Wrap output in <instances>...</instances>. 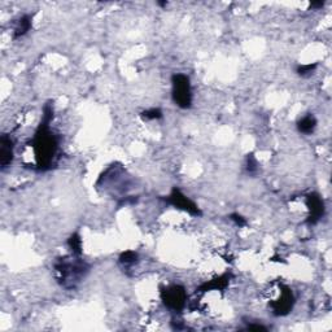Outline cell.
I'll list each match as a JSON object with an SVG mask.
<instances>
[{"instance_id": "52a82bcc", "label": "cell", "mask_w": 332, "mask_h": 332, "mask_svg": "<svg viewBox=\"0 0 332 332\" xmlns=\"http://www.w3.org/2000/svg\"><path fill=\"white\" fill-rule=\"evenodd\" d=\"M306 206L309 209V217H308V223L315 225L324 217L326 213V206L322 196L317 192H312L306 196Z\"/></svg>"}, {"instance_id": "4fadbf2b", "label": "cell", "mask_w": 332, "mask_h": 332, "mask_svg": "<svg viewBox=\"0 0 332 332\" xmlns=\"http://www.w3.org/2000/svg\"><path fill=\"white\" fill-rule=\"evenodd\" d=\"M118 260H119V263H122L124 266H133L138 262L139 256L136 252L126 251V252H122Z\"/></svg>"}, {"instance_id": "3957f363", "label": "cell", "mask_w": 332, "mask_h": 332, "mask_svg": "<svg viewBox=\"0 0 332 332\" xmlns=\"http://www.w3.org/2000/svg\"><path fill=\"white\" fill-rule=\"evenodd\" d=\"M171 98L176 107L182 109H190L192 105V87L190 77L182 73H176L171 77Z\"/></svg>"}, {"instance_id": "277c9868", "label": "cell", "mask_w": 332, "mask_h": 332, "mask_svg": "<svg viewBox=\"0 0 332 332\" xmlns=\"http://www.w3.org/2000/svg\"><path fill=\"white\" fill-rule=\"evenodd\" d=\"M161 300L168 309L179 313L187 305V292L182 286L174 284L162 289Z\"/></svg>"}, {"instance_id": "8992f818", "label": "cell", "mask_w": 332, "mask_h": 332, "mask_svg": "<svg viewBox=\"0 0 332 332\" xmlns=\"http://www.w3.org/2000/svg\"><path fill=\"white\" fill-rule=\"evenodd\" d=\"M295 305V296L289 287L280 286V296L275 301L270 304V308L273 309V314L277 317H284L289 314Z\"/></svg>"}, {"instance_id": "ba28073f", "label": "cell", "mask_w": 332, "mask_h": 332, "mask_svg": "<svg viewBox=\"0 0 332 332\" xmlns=\"http://www.w3.org/2000/svg\"><path fill=\"white\" fill-rule=\"evenodd\" d=\"M13 161V140L9 135L4 134L0 138V166L8 168Z\"/></svg>"}, {"instance_id": "30bf717a", "label": "cell", "mask_w": 332, "mask_h": 332, "mask_svg": "<svg viewBox=\"0 0 332 332\" xmlns=\"http://www.w3.org/2000/svg\"><path fill=\"white\" fill-rule=\"evenodd\" d=\"M33 25V16L32 15H23L18 18V21L16 22L15 32H13V37L17 39V38L23 37L25 34L30 32Z\"/></svg>"}, {"instance_id": "6da1fadb", "label": "cell", "mask_w": 332, "mask_h": 332, "mask_svg": "<svg viewBox=\"0 0 332 332\" xmlns=\"http://www.w3.org/2000/svg\"><path fill=\"white\" fill-rule=\"evenodd\" d=\"M53 118V107L51 103L44 105L43 116L41 124L38 126L32 140V145L34 148L35 160H37V169L41 171L48 170L52 168L53 160L58 149V139L51 130L49 124Z\"/></svg>"}, {"instance_id": "8fae6325", "label": "cell", "mask_w": 332, "mask_h": 332, "mask_svg": "<svg viewBox=\"0 0 332 332\" xmlns=\"http://www.w3.org/2000/svg\"><path fill=\"white\" fill-rule=\"evenodd\" d=\"M317 118L314 117V114L309 113L304 116L303 118L298 119L297 122V130L300 131L301 134H305V135H310L312 133H314L315 127H317Z\"/></svg>"}, {"instance_id": "ac0fdd59", "label": "cell", "mask_w": 332, "mask_h": 332, "mask_svg": "<svg viewBox=\"0 0 332 332\" xmlns=\"http://www.w3.org/2000/svg\"><path fill=\"white\" fill-rule=\"evenodd\" d=\"M248 329H253V331H266V327L262 326V324H248L247 327Z\"/></svg>"}, {"instance_id": "7c38bea8", "label": "cell", "mask_w": 332, "mask_h": 332, "mask_svg": "<svg viewBox=\"0 0 332 332\" xmlns=\"http://www.w3.org/2000/svg\"><path fill=\"white\" fill-rule=\"evenodd\" d=\"M68 247H69L70 252H72L73 256H77L79 257L82 254V239L79 236V234L74 232V234L70 235V237L68 239Z\"/></svg>"}, {"instance_id": "5bb4252c", "label": "cell", "mask_w": 332, "mask_h": 332, "mask_svg": "<svg viewBox=\"0 0 332 332\" xmlns=\"http://www.w3.org/2000/svg\"><path fill=\"white\" fill-rule=\"evenodd\" d=\"M318 65L315 63L301 64V65H298V67L296 68V73H297V75H300V77H309V75H312L313 73H314Z\"/></svg>"}, {"instance_id": "2e32d148", "label": "cell", "mask_w": 332, "mask_h": 332, "mask_svg": "<svg viewBox=\"0 0 332 332\" xmlns=\"http://www.w3.org/2000/svg\"><path fill=\"white\" fill-rule=\"evenodd\" d=\"M247 170H248V173L251 174H256L258 170V162L257 160L254 159L253 155H248V157H247Z\"/></svg>"}, {"instance_id": "5b68a950", "label": "cell", "mask_w": 332, "mask_h": 332, "mask_svg": "<svg viewBox=\"0 0 332 332\" xmlns=\"http://www.w3.org/2000/svg\"><path fill=\"white\" fill-rule=\"evenodd\" d=\"M166 202H169L170 205L175 206V208L180 209V210L186 212V213L191 214L195 217H201L202 213L200 210V208L197 206V204H195L192 200L188 199L179 188H173L168 197H166Z\"/></svg>"}, {"instance_id": "7a4b0ae2", "label": "cell", "mask_w": 332, "mask_h": 332, "mask_svg": "<svg viewBox=\"0 0 332 332\" xmlns=\"http://www.w3.org/2000/svg\"><path fill=\"white\" fill-rule=\"evenodd\" d=\"M55 270L57 273L58 283L64 288L72 289L75 288L77 284L81 283L84 277L88 274L90 266L77 256H73V258L58 260L55 263Z\"/></svg>"}, {"instance_id": "9a60e30c", "label": "cell", "mask_w": 332, "mask_h": 332, "mask_svg": "<svg viewBox=\"0 0 332 332\" xmlns=\"http://www.w3.org/2000/svg\"><path fill=\"white\" fill-rule=\"evenodd\" d=\"M140 116H142L143 119H147V121H155V119L162 118V112L159 108H150V109L140 113Z\"/></svg>"}, {"instance_id": "9c48e42d", "label": "cell", "mask_w": 332, "mask_h": 332, "mask_svg": "<svg viewBox=\"0 0 332 332\" xmlns=\"http://www.w3.org/2000/svg\"><path fill=\"white\" fill-rule=\"evenodd\" d=\"M230 278H231V274H223L220 275V277L214 278V279L209 280V282H205L204 284H201L199 288V292H209V291H222L226 287L228 286V282H230Z\"/></svg>"}, {"instance_id": "d6986e66", "label": "cell", "mask_w": 332, "mask_h": 332, "mask_svg": "<svg viewBox=\"0 0 332 332\" xmlns=\"http://www.w3.org/2000/svg\"><path fill=\"white\" fill-rule=\"evenodd\" d=\"M324 6V2H314V3L310 4V8L313 9H319Z\"/></svg>"}, {"instance_id": "e0dca14e", "label": "cell", "mask_w": 332, "mask_h": 332, "mask_svg": "<svg viewBox=\"0 0 332 332\" xmlns=\"http://www.w3.org/2000/svg\"><path fill=\"white\" fill-rule=\"evenodd\" d=\"M230 220H231L235 225L239 226V227H244V226H247V220L243 216H240L239 213H232L231 216H230Z\"/></svg>"}]
</instances>
